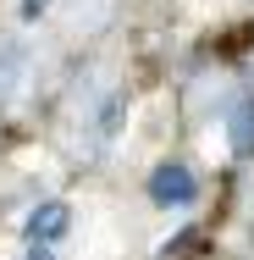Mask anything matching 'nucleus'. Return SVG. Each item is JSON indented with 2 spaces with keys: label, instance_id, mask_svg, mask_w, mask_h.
Instances as JSON below:
<instances>
[{
  "label": "nucleus",
  "instance_id": "nucleus-3",
  "mask_svg": "<svg viewBox=\"0 0 254 260\" xmlns=\"http://www.w3.org/2000/svg\"><path fill=\"white\" fill-rule=\"evenodd\" d=\"M22 78V50L11 45V39H0V100L11 94V83Z\"/></svg>",
  "mask_w": 254,
  "mask_h": 260
},
{
  "label": "nucleus",
  "instance_id": "nucleus-2",
  "mask_svg": "<svg viewBox=\"0 0 254 260\" xmlns=\"http://www.w3.org/2000/svg\"><path fill=\"white\" fill-rule=\"evenodd\" d=\"M61 227H66V205H45V210H33V221H28L33 244H39V238L55 244V238H61Z\"/></svg>",
  "mask_w": 254,
  "mask_h": 260
},
{
  "label": "nucleus",
  "instance_id": "nucleus-1",
  "mask_svg": "<svg viewBox=\"0 0 254 260\" xmlns=\"http://www.w3.org/2000/svg\"><path fill=\"white\" fill-rule=\"evenodd\" d=\"M194 194H199V188H194V172H188V166H160L150 177V200L155 205H188Z\"/></svg>",
  "mask_w": 254,
  "mask_h": 260
},
{
  "label": "nucleus",
  "instance_id": "nucleus-4",
  "mask_svg": "<svg viewBox=\"0 0 254 260\" xmlns=\"http://www.w3.org/2000/svg\"><path fill=\"white\" fill-rule=\"evenodd\" d=\"M28 260H50V249H33V255H28Z\"/></svg>",
  "mask_w": 254,
  "mask_h": 260
}]
</instances>
